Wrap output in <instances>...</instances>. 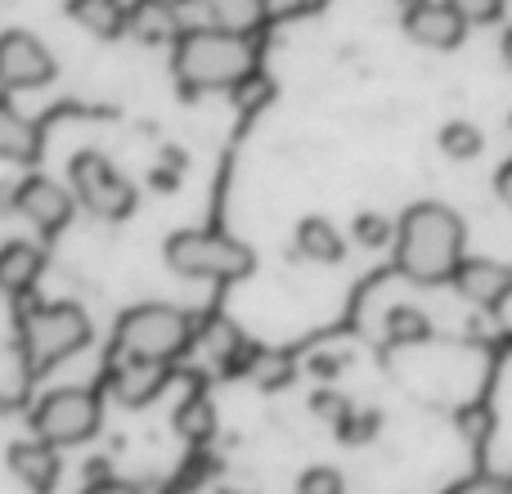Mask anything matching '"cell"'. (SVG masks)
<instances>
[{"label": "cell", "instance_id": "obj_1", "mask_svg": "<svg viewBox=\"0 0 512 494\" xmlns=\"http://www.w3.org/2000/svg\"><path fill=\"white\" fill-rule=\"evenodd\" d=\"M463 230L459 212L445 203H414L396 221V265L414 283H450L463 265Z\"/></svg>", "mask_w": 512, "mask_h": 494}, {"label": "cell", "instance_id": "obj_2", "mask_svg": "<svg viewBox=\"0 0 512 494\" xmlns=\"http://www.w3.org/2000/svg\"><path fill=\"white\" fill-rule=\"evenodd\" d=\"M171 68L189 90H239L248 77H256V45L252 36L189 27L176 36Z\"/></svg>", "mask_w": 512, "mask_h": 494}, {"label": "cell", "instance_id": "obj_3", "mask_svg": "<svg viewBox=\"0 0 512 494\" xmlns=\"http://www.w3.org/2000/svg\"><path fill=\"white\" fill-rule=\"evenodd\" d=\"M194 337H198L194 319L180 306H167V301H144V306H131L117 319V346L131 360L171 364L194 346Z\"/></svg>", "mask_w": 512, "mask_h": 494}, {"label": "cell", "instance_id": "obj_4", "mask_svg": "<svg viewBox=\"0 0 512 494\" xmlns=\"http://www.w3.org/2000/svg\"><path fill=\"white\" fill-rule=\"evenodd\" d=\"M167 265L185 279H212V283H234L252 274V247L230 239L221 230H180L162 247Z\"/></svg>", "mask_w": 512, "mask_h": 494}, {"label": "cell", "instance_id": "obj_5", "mask_svg": "<svg viewBox=\"0 0 512 494\" xmlns=\"http://www.w3.org/2000/svg\"><path fill=\"white\" fill-rule=\"evenodd\" d=\"M90 342V319L72 301H45L23 319V355L27 369H54L59 360L86 351Z\"/></svg>", "mask_w": 512, "mask_h": 494}, {"label": "cell", "instance_id": "obj_6", "mask_svg": "<svg viewBox=\"0 0 512 494\" xmlns=\"http://www.w3.org/2000/svg\"><path fill=\"white\" fill-rule=\"evenodd\" d=\"M104 423V405L90 387H54L41 396V405L32 409V432L41 441H50L54 450L63 445H86Z\"/></svg>", "mask_w": 512, "mask_h": 494}, {"label": "cell", "instance_id": "obj_7", "mask_svg": "<svg viewBox=\"0 0 512 494\" xmlns=\"http://www.w3.org/2000/svg\"><path fill=\"white\" fill-rule=\"evenodd\" d=\"M68 180L77 203L86 207L95 221H126L135 212V185L104 158V153H77L68 162Z\"/></svg>", "mask_w": 512, "mask_h": 494}, {"label": "cell", "instance_id": "obj_8", "mask_svg": "<svg viewBox=\"0 0 512 494\" xmlns=\"http://www.w3.org/2000/svg\"><path fill=\"white\" fill-rule=\"evenodd\" d=\"M45 81H54V54L45 50L41 36L23 32V27L0 32V86L36 90Z\"/></svg>", "mask_w": 512, "mask_h": 494}, {"label": "cell", "instance_id": "obj_9", "mask_svg": "<svg viewBox=\"0 0 512 494\" xmlns=\"http://www.w3.org/2000/svg\"><path fill=\"white\" fill-rule=\"evenodd\" d=\"M14 212L41 234H59L77 212V194L54 176H27L14 185Z\"/></svg>", "mask_w": 512, "mask_h": 494}, {"label": "cell", "instance_id": "obj_10", "mask_svg": "<svg viewBox=\"0 0 512 494\" xmlns=\"http://www.w3.org/2000/svg\"><path fill=\"white\" fill-rule=\"evenodd\" d=\"M450 283L463 301H472V306L499 310L512 297V265L490 261V256H463V265L454 270Z\"/></svg>", "mask_w": 512, "mask_h": 494}, {"label": "cell", "instance_id": "obj_11", "mask_svg": "<svg viewBox=\"0 0 512 494\" xmlns=\"http://www.w3.org/2000/svg\"><path fill=\"white\" fill-rule=\"evenodd\" d=\"M463 32H468V23L445 0H418L405 9V36L423 50H454V45H463Z\"/></svg>", "mask_w": 512, "mask_h": 494}, {"label": "cell", "instance_id": "obj_12", "mask_svg": "<svg viewBox=\"0 0 512 494\" xmlns=\"http://www.w3.org/2000/svg\"><path fill=\"white\" fill-rule=\"evenodd\" d=\"M9 472H14V481L23 490L50 494L59 486V450L50 441H41V436L18 441V445H9Z\"/></svg>", "mask_w": 512, "mask_h": 494}, {"label": "cell", "instance_id": "obj_13", "mask_svg": "<svg viewBox=\"0 0 512 494\" xmlns=\"http://www.w3.org/2000/svg\"><path fill=\"white\" fill-rule=\"evenodd\" d=\"M162 387H167V364L122 355V364H117V373H113V396L122 400V405H131V409L149 405V400H158Z\"/></svg>", "mask_w": 512, "mask_h": 494}, {"label": "cell", "instance_id": "obj_14", "mask_svg": "<svg viewBox=\"0 0 512 494\" xmlns=\"http://www.w3.org/2000/svg\"><path fill=\"white\" fill-rule=\"evenodd\" d=\"M41 158V126L14 108L9 99H0V162H36Z\"/></svg>", "mask_w": 512, "mask_h": 494}, {"label": "cell", "instance_id": "obj_15", "mask_svg": "<svg viewBox=\"0 0 512 494\" xmlns=\"http://www.w3.org/2000/svg\"><path fill=\"white\" fill-rule=\"evenodd\" d=\"M207 23L203 27H216V32H234V36H256L270 18V5L265 0H198Z\"/></svg>", "mask_w": 512, "mask_h": 494}, {"label": "cell", "instance_id": "obj_16", "mask_svg": "<svg viewBox=\"0 0 512 494\" xmlns=\"http://www.w3.org/2000/svg\"><path fill=\"white\" fill-rule=\"evenodd\" d=\"M297 256H306V261H315V265H337L346 256V239L337 234L333 221L306 216V221L297 225Z\"/></svg>", "mask_w": 512, "mask_h": 494}, {"label": "cell", "instance_id": "obj_17", "mask_svg": "<svg viewBox=\"0 0 512 494\" xmlns=\"http://www.w3.org/2000/svg\"><path fill=\"white\" fill-rule=\"evenodd\" d=\"M41 265H45L41 247H32L23 239L5 243V247H0V288L14 292V297H18V292H27L36 279H41Z\"/></svg>", "mask_w": 512, "mask_h": 494}, {"label": "cell", "instance_id": "obj_18", "mask_svg": "<svg viewBox=\"0 0 512 494\" xmlns=\"http://www.w3.org/2000/svg\"><path fill=\"white\" fill-rule=\"evenodd\" d=\"M68 14L95 36H122L131 23V9L122 0H68Z\"/></svg>", "mask_w": 512, "mask_h": 494}, {"label": "cell", "instance_id": "obj_19", "mask_svg": "<svg viewBox=\"0 0 512 494\" xmlns=\"http://www.w3.org/2000/svg\"><path fill=\"white\" fill-rule=\"evenodd\" d=\"M171 427H176L185 441H194V445L212 441V436H216V405L203 396V391H194V396H185L176 405V414H171Z\"/></svg>", "mask_w": 512, "mask_h": 494}, {"label": "cell", "instance_id": "obj_20", "mask_svg": "<svg viewBox=\"0 0 512 494\" xmlns=\"http://www.w3.org/2000/svg\"><path fill=\"white\" fill-rule=\"evenodd\" d=\"M131 27L135 36H140L144 45H162V41H176V9L171 5H158V0H140V5L131 9Z\"/></svg>", "mask_w": 512, "mask_h": 494}, {"label": "cell", "instance_id": "obj_21", "mask_svg": "<svg viewBox=\"0 0 512 494\" xmlns=\"http://www.w3.org/2000/svg\"><path fill=\"white\" fill-rule=\"evenodd\" d=\"M432 337V319L418 306H391L387 310V342L391 346H418Z\"/></svg>", "mask_w": 512, "mask_h": 494}, {"label": "cell", "instance_id": "obj_22", "mask_svg": "<svg viewBox=\"0 0 512 494\" xmlns=\"http://www.w3.org/2000/svg\"><path fill=\"white\" fill-rule=\"evenodd\" d=\"M436 144H441L445 158L472 162L481 149H486V135H481V126H472V122H445L441 135H436Z\"/></svg>", "mask_w": 512, "mask_h": 494}, {"label": "cell", "instance_id": "obj_23", "mask_svg": "<svg viewBox=\"0 0 512 494\" xmlns=\"http://www.w3.org/2000/svg\"><path fill=\"white\" fill-rule=\"evenodd\" d=\"M351 234H355V243H360V247H387V243H396V225H391L387 216H378V212H360V216H355Z\"/></svg>", "mask_w": 512, "mask_h": 494}, {"label": "cell", "instance_id": "obj_24", "mask_svg": "<svg viewBox=\"0 0 512 494\" xmlns=\"http://www.w3.org/2000/svg\"><path fill=\"white\" fill-rule=\"evenodd\" d=\"M297 494H346V481H342V472L337 468H306L297 477Z\"/></svg>", "mask_w": 512, "mask_h": 494}, {"label": "cell", "instance_id": "obj_25", "mask_svg": "<svg viewBox=\"0 0 512 494\" xmlns=\"http://www.w3.org/2000/svg\"><path fill=\"white\" fill-rule=\"evenodd\" d=\"M445 5H450L454 14H459L463 23L472 27V23H499L508 0H445Z\"/></svg>", "mask_w": 512, "mask_h": 494}, {"label": "cell", "instance_id": "obj_26", "mask_svg": "<svg viewBox=\"0 0 512 494\" xmlns=\"http://www.w3.org/2000/svg\"><path fill=\"white\" fill-rule=\"evenodd\" d=\"M252 378H256V387L274 391V387H283V382L292 378V369H288V360H283V355L261 351V355H256V364H252Z\"/></svg>", "mask_w": 512, "mask_h": 494}, {"label": "cell", "instance_id": "obj_27", "mask_svg": "<svg viewBox=\"0 0 512 494\" xmlns=\"http://www.w3.org/2000/svg\"><path fill=\"white\" fill-rule=\"evenodd\" d=\"M373 432H378V414H355V409H346V418L337 423V436H342L346 445L369 441Z\"/></svg>", "mask_w": 512, "mask_h": 494}, {"label": "cell", "instance_id": "obj_28", "mask_svg": "<svg viewBox=\"0 0 512 494\" xmlns=\"http://www.w3.org/2000/svg\"><path fill=\"white\" fill-rule=\"evenodd\" d=\"M445 494H512V486L504 477H495V472H477V477L459 481V486H450Z\"/></svg>", "mask_w": 512, "mask_h": 494}, {"label": "cell", "instance_id": "obj_29", "mask_svg": "<svg viewBox=\"0 0 512 494\" xmlns=\"http://www.w3.org/2000/svg\"><path fill=\"white\" fill-rule=\"evenodd\" d=\"M459 427H463V436H468L472 445H486V436H490V414L472 405V409H463V414H459Z\"/></svg>", "mask_w": 512, "mask_h": 494}, {"label": "cell", "instance_id": "obj_30", "mask_svg": "<svg viewBox=\"0 0 512 494\" xmlns=\"http://www.w3.org/2000/svg\"><path fill=\"white\" fill-rule=\"evenodd\" d=\"M310 409H315V414H324L328 418V423H342V418H346V409H351V405H346V400L342 396H333V391H315V400H310Z\"/></svg>", "mask_w": 512, "mask_h": 494}, {"label": "cell", "instance_id": "obj_31", "mask_svg": "<svg viewBox=\"0 0 512 494\" xmlns=\"http://www.w3.org/2000/svg\"><path fill=\"white\" fill-rule=\"evenodd\" d=\"M86 494H144L135 481H122V477H99V481H90V490Z\"/></svg>", "mask_w": 512, "mask_h": 494}, {"label": "cell", "instance_id": "obj_32", "mask_svg": "<svg viewBox=\"0 0 512 494\" xmlns=\"http://www.w3.org/2000/svg\"><path fill=\"white\" fill-rule=\"evenodd\" d=\"M310 373H315V378H337V373H342V355H315Z\"/></svg>", "mask_w": 512, "mask_h": 494}, {"label": "cell", "instance_id": "obj_33", "mask_svg": "<svg viewBox=\"0 0 512 494\" xmlns=\"http://www.w3.org/2000/svg\"><path fill=\"white\" fill-rule=\"evenodd\" d=\"M495 189H499V198H504V203L512 207V158L504 162V167H499V176H495Z\"/></svg>", "mask_w": 512, "mask_h": 494}, {"label": "cell", "instance_id": "obj_34", "mask_svg": "<svg viewBox=\"0 0 512 494\" xmlns=\"http://www.w3.org/2000/svg\"><path fill=\"white\" fill-rule=\"evenodd\" d=\"M504 63H508V68H512V32L504 36Z\"/></svg>", "mask_w": 512, "mask_h": 494}, {"label": "cell", "instance_id": "obj_35", "mask_svg": "<svg viewBox=\"0 0 512 494\" xmlns=\"http://www.w3.org/2000/svg\"><path fill=\"white\" fill-rule=\"evenodd\" d=\"M158 5H171V9H180V5H189V0H158Z\"/></svg>", "mask_w": 512, "mask_h": 494}, {"label": "cell", "instance_id": "obj_36", "mask_svg": "<svg viewBox=\"0 0 512 494\" xmlns=\"http://www.w3.org/2000/svg\"><path fill=\"white\" fill-rule=\"evenodd\" d=\"M508 126H512V113H508Z\"/></svg>", "mask_w": 512, "mask_h": 494}]
</instances>
